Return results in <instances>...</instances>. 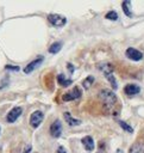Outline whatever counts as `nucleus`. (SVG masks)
I'll return each instance as SVG.
<instances>
[{
    "instance_id": "18",
    "label": "nucleus",
    "mask_w": 144,
    "mask_h": 153,
    "mask_svg": "<svg viewBox=\"0 0 144 153\" xmlns=\"http://www.w3.org/2000/svg\"><path fill=\"white\" fill-rule=\"evenodd\" d=\"M105 17H106L107 19H109V20H117V19H118V14H117V12H114V11L107 12Z\"/></svg>"
},
{
    "instance_id": "5",
    "label": "nucleus",
    "mask_w": 144,
    "mask_h": 153,
    "mask_svg": "<svg viewBox=\"0 0 144 153\" xmlns=\"http://www.w3.org/2000/svg\"><path fill=\"white\" fill-rule=\"evenodd\" d=\"M21 112H23V110H21L20 106H15V108H13V109L7 114V116H6L7 122H10V123L15 122V121L18 120V117L21 115Z\"/></svg>"
},
{
    "instance_id": "4",
    "label": "nucleus",
    "mask_w": 144,
    "mask_h": 153,
    "mask_svg": "<svg viewBox=\"0 0 144 153\" xmlns=\"http://www.w3.org/2000/svg\"><path fill=\"white\" fill-rule=\"evenodd\" d=\"M43 118H44L43 112L39 111V110H37V111H35V112L31 115V117H30V124H31L33 128H37V127L42 123Z\"/></svg>"
},
{
    "instance_id": "12",
    "label": "nucleus",
    "mask_w": 144,
    "mask_h": 153,
    "mask_svg": "<svg viewBox=\"0 0 144 153\" xmlns=\"http://www.w3.org/2000/svg\"><path fill=\"white\" fill-rule=\"evenodd\" d=\"M63 116H64V120H65V122L69 124V126H79L80 123H81V121L80 120H76V118H74L69 112H64L63 114Z\"/></svg>"
},
{
    "instance_id": "19",
    "label": "nucleus",
    "mask_w": 144,
    "mask_h": 153,
    "mask_svg": "<svg viewBox=\"0 0 144 153\" xmlns=\"http://www.w3.org/2000/svg\"><path fill=\"white\" fill-rule=\"evenodd\" d=\"M56 153H67V151H65V148H64L63 146H60V147L56 149Z\"/></svg>"
},
{
    "instance_id": "11",
    "label": "nucleus",
    "mask_w": 144,
    "mask_h": 153,
    "mask_svg": "<svg viewBox=\"0 0 144 153\" xmlns=\"http://www.w3.org/2000/svg\"><path fill=\"white\" fill-rule=\"evenodd\" d=\"M129 153H144V142H142V141L134 142L130 147Z\"/></svg>"
},
{
    "instance_id": "22",
    "label": "nucleus",
    "mask_w": 144,
    "mask_h": 153,
    "mask_svg": "<svg viewBox=\"0 0 144 153\" xmlns=\"http://www.w3.org/2000/svg\"><path fill=\"white\" fill-rule=\"evenodd\" d=\"M68 69H70V72H74V68H73V65H69V63H68Z\"/></svg>"
},
{
    "instance_id": "17",
    "label": "nucleus",
    "mask_w": 144,
    "mask_h": 153,
    "mask_svg": "<svg viewBox=\"0 0 144 153\" xmlns=\"http://www.w3.org/2000/svg\"><path fill=\"white\" fill-rule=\"evenodd\" d=\"M119 126L124 129V130H126L127 133H132L133 131V129H132V127L131 126H129L126 122H124V121H119Z\"/></svg>"
},
{
    "instance_id": "14",
    "label": "nucleus",
    "mask_w": 144,
    "mask_h": 153,
    "mask_svg": "<svg viewBox=\"0 0 144 153\" xmlns=\"http://www.w3.org/2000/svg\"><path fill=\"white\" fill-rule=\"evenodd\" d=\"M123 6V11L127 17H132V12H131V1H123L121 4Z\"/></svg>"
},
{
    "instance_id": "13",
    "label": "nucleus",
    "mask_w": 144,
    "mask_h": 153,
    "mask_svg": "<svg viewBox=\"0 0 144 153\" xmlns=\"http://www.w3.org/2000/svg\"><path fill=\"white\" fill-rule=\"evenodd\" d=\"M57 81H58V84H60L61 86H63V87H67V86H69V85L73 82L71 79H65L64 74H58V75H57Z\"/></svg>"
},
{
    "instance_id": "8",
    "label": "nucleus",
    "mask_w": 144,
    "mask_h": 153,
    "mask_svg": "<svg viewBox=\"0 0 144 153\" xmlns=\"http://www.w3.org/2000/svg\"><path fill=\"white\" fill-rule=\"evenodd\" d=\"M42 61H43V57L40 56V57H37L36 60H33L32 62H30V63H27L25 67H24V73H26V74H29V73H31L32 71H35L40 63H42Z\"/></svg>"
},
{
    "instance_id": "9",
    "label": "nucleus",
    "mask_w": 144,
    "mask_h": 153,
    "mask_svg": "<svg viewBox=\"0 0 144 153\" xmlns=\"http://www.w3.org/2000/svg\"><path fill=\"white\" fill-rule=\"evenodd\" d=\"M139 91H140L139 86H138V85H134V84H129V85H126L125 88H124V92H125L127 96H134V94L139 93Z\"/></svg>"
},
{
    "instance_id": "1",
    "label": "nucleus",
    "mask_w": 144,
    "mask_h": 153,
    "mask_svg": "<svg viewBox=\"0 0 144 153\" xmlns=\"http://www.w3.org/2000/svg\"><path fill=\"white\" fill-rule=\"evenodd\" d=\"M99 97H100L101 103H102L104 106L106 108V110H108V111L113 110V108H114L115 104H117V96L114 94V92H112L111 90L105 88V90L100 91Z\"/></svg>"
},
{
    "instance_id": "6",
    "label": "nucleus",
    "mask_w": 144,
    "mask_h": 153,
    "mask_svg": "<svg viewBox=\"0 0 144 153\" xmlns=\"http://www.w3.org/2000/svg\"><path fill=\"white\" fill-rule=\"evenodd\" d=\"M62 133V124L58 120H55L54 123L50 126V135L52 137H60Z\"/></svg>"
},
{
    "instance_id": "15",
    "label": "nucleus",
    "mask_w": 144,
    "mask_h": 153,
    "mask_svg": "<svg viewBox=\"0 0 144 153\" xmlns=\"http://www.w3.org/2000/svg\"><path fill=\"white\" fill-rule=\"evenodd\" d=\"M61 48H62V43H61V42H55V43H52V44L50 45L49 53H51V54H57V53L61 50Z\"/></svg>"
},
{
    "instance_id": "7",
    "label": "nucleus",
    "mask_w": 144,
    "mask_h": 153,
    "mask_svg": "<svg viewBox=\"0 0 144 153\" xmlns=\"http://www.w3.org/2000/svg\"><path fill=\"white\" fill-rule=\"evenodd\" d=\"M126 56H127L130 60H133V61H139V60L143 59V54H142L139 50L134 49V48H129V49H126Z\"/></svg>"
},
{
    "instance_id": "20",
    "label": "nucleus",
    "mask_w": 144,
    "mask_h": 153,
    "mask_svg": "<svg viewBox=\"0 0 144 153\" xmlns=\"http://www.w3.org/2000/svg\"><path fill=\"white\" fill-rule=\"evenodd\" d=\"M6 69H13V71H19V67H15V66H10V65H7L6 67H5Z\"/></svg>"
},
{
    "instance_id": "21",
    "label": "nucleus",
    "mask_w": 144,
    "mask_h": 153,
    "mask_svg": "<svg viewBox=\"0 0 144 153\" xmlns=\"http://www.w3.org/2000/svg\"><path fill=\"white\" fill-rule=\"evenodd\" d=\"M31 148H32V147H31V146H27V147H26V148H25V151H24V152H23V153H30V151H31Z\"/></svg>"
},
{
    "instance_id": "3",
    "label": "nucleus",
    "mask_w": 144,
    "mask_h": 153,
    "mask_svg": "<svg viewBox=\"0 0 144 153\" xmlns=\"http://www.w3.org/2000/svg\"><path fill=\"white\" fill-rule=\"evenodd\" d=\"M80 97H81V90H80L79 87H74L71 91L64 93V94L62 96V99H63L64 102H69V100L77 99V98H80Z\"/></svg>"
},
{
    "instance_id": "2",
    "label": "nucleus",
    "mask_w": 144,
    "mask_h": 153,
    "mask_svg": "<svg viewBox=\"0 0 144 153\" xmlns=\"http://www.w3.org/2000/svg\"><path fill=\"white\" fill-rule=\"evenodd\" d=\"M48 20L54 25V26H57V27H61L63 25H65L67 23V19L65 17L61 16V14H56V13H51L48 16Z\"/></svg>"
},
{
    "instance_id": "10",
    "label": "nucleus",
    "mask_w": 144,
    "mask_h": 153,
    "mask_svg": "<svg viewBox=\"0 0 144 153\" xmlns=\"http://www.w3.org/2000/svg\"><path fill=\"white\" fill-rule=\"evenodd\" d=\"M81 142H82V145H83V147H84L86 151L90 152V151L94 149V140H93L92 136H84L81 140Z\"/></svg>"
},
{
    "instance_id": "16",
    "label": "nucleus",
    "mask_w": 144,
    "mask_h": 153,
    "mask_svg": "<svg viewBox=\"0 0 144 153\" xmlns=\"http://www.w3.org/2000/svg\"><path fill=\"white\" fill-rule=\"evenodd\" d=\"M93 82H94V76L89 75V76H87V78L82 81V85H83V87H84V88H88Z\"/></svg>"
}]
</instances>
